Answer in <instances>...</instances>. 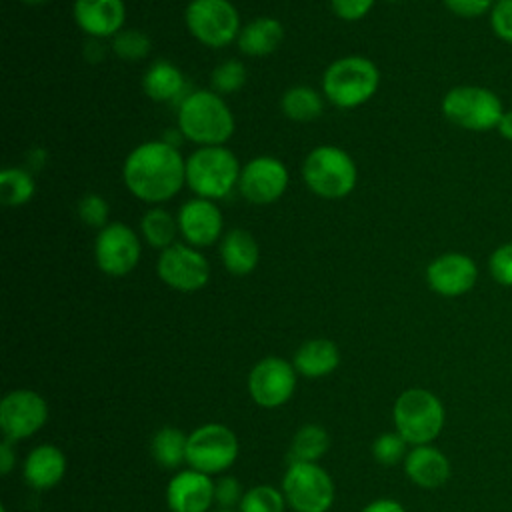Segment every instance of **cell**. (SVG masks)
Listing matches in <instances>:
<instances>
[{
	"label": "cell",
	"instance_id": "42",
	"mask_svg": "<svg viewBox=\"0 0 512 512\" xmlns=\"http://www.w3.org/2000/svg\"><path fill=\"white\" fill-rule=\"evenodd\" d=\"M12 440H4L0 446V472L8 474L14 466V452H12Z\"/></svg>",
	"mask_w": 512,
	"mask_h": 512
},
{
	"label": "cell",
	"instance_id": "17",
	"mask_svg": "<svg viewBox=\"0 0 512 512\" xmlns=\"http://www.w3.org/2000/svg\"><path fill=\"white\" fill-rule=\"evenodd\" d=\"M424 276L432 292L444 298H456L474 288L478 266L462 252H444L426 266Z\"/></svg>",
	"mask_w": 512,
	"mask_h": 512
},
{
	"label": "cell",
	"instance_id": "38",
	"mask_svg": "<svg viewBox=\"0 0 512 512\" xmlns=\"http://www.w3.org/2000/svg\"><path fill=\"white\" fill-rule=\"evenodd\" d=\"M376 0H330L332 12L346 22L362 20L374 6Z\"/></svg>",
	"mask_w": 512,
	"mask_h": 512
},
{
	"label": "cell",
	"instance_id": "8",
	"mask_svg": "<svg viewBox=\"0 0 512 512\" xmlns=\"http://www.w3.org/2000/svg\"><path fill=\"white\" fill-rule=\"evenodd\" d=\"M184 22L194 40L208 48H224L238 40L240 14L230 0H190Z\"/></svg>",
	"mask_w": 512,
	"mask_h": 512
},
{
	"label": "cell",
	"instance_id": "44",
	"mask_svg": "<svg viewBox=\"0 0 512 512\" xmlns=\"http://www.w3.org/2000/svg\"><path fill=\"white\" fill-rule=\"evenodd\" d=\"M24 4H28V6H40V4H44V2H48V0H22Z\"/></svg>",
	"mask_w": 512,
	"mask_h": 512
},
{
	"label": "cell",
	"instance_id": "43",
	"mask_svg": "<svg viewBox=\"0 0 512 512\" xmlns=\"http://www.w3.org/2000/svg\"><path fill=\"white\" fill-rule=\"evenodd\" d=\"M496 130L500 132V136H502L504 140H510V142H512V110H504V114H502V118H500Z\"/></svg>",
	"mask_w": 512,
	"mask_h": 512
},
{
	"label": "cell",
	"instance_id": "20",
	"mask_svg": "<svg viewBox=\"0 0 512 512\" xmlns=\"http://www.w3.org/2000/svg\"><path fill=\"white\" fill-rule=\"evenodd\" d=\"M406 476L420 488L444 486L450 478V460L446 454L430 444L414 446L404 458Z\"/></svg>",
	"mask_w": 512,
	"mask_h": 512
},
{
	"label": "cell",
	"instance_id": "19",
	"mask_svg": "<svg viewBox=\"0 0 512 512\" xmlns=\"http://www.w3.org/2000/svg\"><path fill=\"white\" fill-rule=\"evenodd\" d=\"M166 502L172 512H208L214 502V482L194 468L182 470L170 478Z\"/></svg>",
	"mask_w": 512,
	"mask_h": 512
},
{
	"label": "cell",
	"instance_id": "14",
	"mask_svg": "<svg viewBox=\"0 0 512 512\" xmlns=\"http://www.w3.org/2000/svg\"><path fill=\"white\" fill-rule=\"evenodd\" d=\"M296 388V370L284 358H262L248 374V392L262 408H278L290 400Z\"/></svg>",
	"mask_w": 512,
	"mask_h": 512
},
{
	"label": "cell",
	"instance_id": "35",
	"mask_svg": "<svg viewBox=\"0 0 512 512\" xmlns=\"http://www.w3.org/2000/svg\"><path fill=\"white\" fill-rule=\"evenodd\" d=\"M78 216L80 220L86 224V226H92V228H98L102 230L108 222V216H110V206L106 202L104 196L100 194H86L80 198L78 202Z\"/></svg>",
	"mask_w": 512,
	"mask_h": 512
},
{
	"label": "cell",
	"instance_id": "29",
	"mask_svg": "<svg viewBox=\"0 0 512 512\" xmlns=\"http://www.w3.org/2000/svg\"><path fill=\"white\" fill-rule=\"evenodd\" d=\"M36 182L26 168L8 166L0 172V200L4 206H24L32 200Z\"/></svg>",
	"mask_w": 512,
	"mask_h": 512
},
{
	"label": "cell",
	"instance_id": "32",
	"mask_svg": "<svg viewBox=\"0 0 512 512\" xmlns=\"http://www.w3.org/2000/svg\"><path fill=\"white\" fill-rule=\"evenodd\" d=\"M284 506L286 498L280 490L268 484H260L244 492L238 504V512H284Z\"/></svg>",
	"mask_w": 512,
	"mask_h": 512
},
{
	"label": "cell",
	"instance_id": "22",
	"mask_svg": "<svg viewBox=\"0 0 512 512\" xmlns=\"http://www.w3.org/2000/svg\"><path fill=\"white\" fill-rule=\"evenodd\" d=\"M66 472V456L54 444L36 446L24 460V480L36 490H48L56 486Z\"/></svg>",
	"mask_w": 512,
	"mask_h": 512
},
{
	"label": "cell",
	"instance_id": "46",
	"mask_svg": "<svg viewBox=\"0 0 512 512\" xmlns=\"http://www.w3.org/2000/svg\"><path fill=\"white\" fill-rule=\"evenodd\" d=\"M386 2H404V0H386Z\"/></svg>",
	"mask_w": 512,
	"mask_h": 512
},
{
	"label": "cell",
	"instance_id": "11",
	"mask_svg": "<svg viewBox=\"0 0 512 512\" xmlns=\"http://www.w3.org/2000/svg\"><path fill=\"white\" fill-rule=\"evenodd\" d=\"M142 256V240L124 222H110L98 230L94 240L96 266L112 278L130 274Z\"/></svg>",
	"mask_w": 512,
	"mask_h": 512
},
{
	"label": "cell",
	"instance_id": "26",
	"mask_svg": "<svg viewBox=\"0 0 512 512\" xmlns=\"http://www.w3.org/2000/svg\"><path fill=\"white\" fill-rule=\"evenodd\" d=\"M178 234V218L162 206L148 208L140 218V236L150 248L162 252L176 244Z\"/></svg>",
	"mask_w": 512,
	"mask_h": 512
},
{
	"label": "cell",
	"instance_id": "10",
	"mask_svg": "<svg viewBox=\"0 0 512 512\" xmlns=\"http://www.w3.org/2000/svg\"><path fill=\"white\" fill-rule=\"evenodd\" d=\"M238 458V438L224 424H204L198 426L188 436L186 462L190 468L204 474L224 472Z\"/></svg>",
	"mask_w": 512,
	"mask_h": 512
},
{
	"label": "cell",
	"instance_id": "7",
	"mask_svg": "<svg viewBox=\"0 0 512 512\" xmlns=\"http://www.w3.org/2000/svg\"><path fill=\"white\" fill-rule=\"evenodd\" d=\"M440 108L448 122L472 132L496 128L504 114L502 100L496 92L472 84L450 88L444 94Z\"/></svg>",
	"mask_w": 512,
	"mask_h": 512
},
{
	"label": "cell",
	"instance_id": "30",
	"mask_svg": "<svg viewBox=\"0 0 512 512\" xmlns=\"http://www.w3.org/2000/svg\"><path fill=\"white\" fill-rule=\"evenodd\" d=\"M330 438L322 426L306 424L292 440V462H316L326 454Z\"/></svg>",
	"mask_w": 512,
	"mask_h": 512
},
{
	"label": "cell",
	"instance_id": "2",
	"mask_svg": "<svg viewBox=\"0 0 512 512\" xmlns=\"http://www.w3.org/2000/svg\"><path fill=\"white\" fill-rule=\"evenodd\" d=\"M176 124L182 138L200 146H224L234 134V114L214 90H192L176 108Z\"/></svg>",
	"mask_w": 512,
	"mask_h": 512
},
{
	"label": "cell",
	"instance_id": "23",
	"mask_svg": "<svg viewBox=\"0 0 512 512\" xmlns=\"http://www.w3.org/2000/svg\"><path fill=\"white\" fill-rule=\"evenodd\" d=\"M284 40V26L272 16H258L242 26L236 46L244 56L264 58L276 52Z\"/></svg>",
	"mask_w": 512,
	"mask_h": 512
},
{
	"label": "cell",
	"instance_id": "1",
	"mask_svg": "<svg viewBox=\"0 0 512 512\" xmlns=\"http://www.w3.org/2000/svg\"><path fill=\"white\" fill-rule=\"evenodd\" d=\"M126 190L150 204L162 206L186 186V160L170 142L148 140L132 148L122 164Z\"/></svg>",
	"mask_w": 512,
	"mask_h": 512
},
{
	"label": "cell",
	"instance_id": "39",
	"mask_svg": "<svg viewBox=\"0 0 512 512\" xmlns=\"http://www.w3.org/2000/svg\"><path fill=\"white\" fill-rule=\"evenodd\" d=\"M242 496V486L234 476H222L214 484V502H218L226 510H230L234 504H240Z\"/></svg>",
	"mask_w": 512,
	"mask_h": 512
},
{
	"label": "cell",
	"instance_id": "6",
	"mask_svg": "<svg viewBox=\"0 0 512 512\" xmlns=\"http://www.w3.org/2000/svg\"><path fill=\"white\" fill-rule=\"evenodd\" d=\"M396 432L412 446L430 444L444 428L446 410L442 400L426 388L404 390L392 408Z\"/></svg>",
	"mask_w": 512,
	"mask_h": 512
},
{
	"label": "cell",
	"instance_id": "41",
	"mask_svg": "<svg viewBox=\"0 0 512 512\" xmlns=\"http://www.w3.org/2000/svg\"><path fill=\"white\" fill-rule=\"evenodd\" d=\"M360 512H406L404 506L396 500H390V498H380V500H374L370 504H366Z\"/></svg>",
	"mask_w": 512,
	"mask_h": 512
},
{
	"label": "cell",
	"instance_id": "3",
	"mask_svg": "<svg viewBox=\"0 0 512 512\" xmlns=\"http://www.w3.org/2000/svg\"><path fill=\"white\" fill-rule=\"evenodd\" d=\"M380 86L378 66L360 54H348L328 64L322 74L324 98L342 110L366 104Z\"/></svg>",
	"mask_w": 512,
	"mask_h": 512
},
{
	"label": "cell",
	"instance_id": "31",
	"mask_svg": "<svg viewBox=\"0 0 512 512\" xmlns=\"http://www.w3.org/2000/svg\"><path fill=\"white\" fill-rule=\"evenodd\" d=\"M110 48L116 54V58H120L124 62H138L150 54L152 42L146 32H142L138 28L124 26L118 34L112 36Z\"/></svg>",
	"mask_w": 512,
	"mask_h": 512
},
{
	"label": "cell",
	"instance_id": "12",
	"mask_svg": "<svg viewBox=\"0 0 512 512\" xmlns=\"http://www.w3.org/2000/svg\"><path fill=\"white\" fill-rule=\"evenodd\" d=\"M158 278L178 292H196L210 280V264L202 250L176 242L162 250L156 260Z\"/></svg>",
	"mask_w": 512,
	"mask_h": 512
},
{
	"label": "cell",
	"instance_id": "25",
	"mask_svg": "<svg viewBox=\"0 0 512 512\" xmlns=\"http://www.w3.org/2000/svg\"><path fill=\"white\" fill-rule=\"evenodd\" d=\"M340 364V350L328 338L306 340L296 352L292 366L306 378H320L334 372Z\"/></svg>",
	"mask_w": 512,
	"mask_h": 512
},
{
	"label": "cell",
	"instance_id": "27",
	"mask_svg": "<svg viewBox=\"0 0 512 512\" xmlns=\"http://www.w3.org/2000/svg\"><path fill=\"white\" fill-rule=\"evenodd\" d=\"M324 94L306 84L288 88L280 98L282 114L292 122H312L324 112Z\"/></svg>",
	"mask_w": 512,
	"mask_h": 512
},
{
	"label": "cell",
	"instance_id": "16",
	"mask_svg": "<svg viewBox=\"0 0 512 512\" xmlns=\"http://www.w3.org/2000/svg\"><path fill=\"white\" fill-rule=\"evenodd\" d=\"M176 218L184 242L198 250L220 242L224 236L222 210L214 200L194 196L180 206Z\"/></svg>",
	"mask_w": 512,
	"mask_h": 512
},
{
	"label": "cell",
	"instance_id": "9",
	"mask_svg": "<svg viewBox=\"0 0 512 512\" xmlns=\"http://www.w3.org/2000/svg\"><path fill=\"white\" fill-rule=\"evenodd\" d=\"M282 494L296 512H326L334 502V484L316 462H290Z\"/></svg>",
	"mask_w": 512,
	"mask_h": 512
},
{
	"label": "cell",
	"instance_id": "13",
	"mask_svg": "<svg viewBox=\"0 0 512 512\" xmlns=\"http://www.w3.org/2000/svg\"><path fill=\"white\" fill-rule=\"evenodd\" d=\"M288 182L290 174L282 160L274 156H256L242 166L238 190L246 202L268 206L284 196Z\"/></svg>",
	"mask_w": 512,
	"mask_h": 512
},
{
	"label": "cell",
	"instance_id": "45",
	"mask_svg": "<svg viewBox=\"0 0 512 512\" xmlns=\"http://www.w3.org/2000/svg\"><path fill=\"white\" fill-rule=\"evenodd\" d=\"M216 512H232V510H226V508H222V510H216Z\"/></svg>",
	"mask_w": 512,
	"mask_h": 512
},
{
	"label": "cell",
	"instance_id": "18",
	"mask_svg": "<svg viewBox=\"0 0 512 512\" xmlns=\"http://www.w3.org/2000/svg\"><path fill=\"white\" fill-rule=\"evenodd\" d=\"M76 26L90 38H112L126 24L124 0H74Z\"/></svg>",
	"mask_w": 512,
	"mask_h": 512
},
{
	"label": "cell",
	"instance_id": "24",
	"mask_svg": "<svg viewBox=\"0 0 512 512\" xmlns=\"http://www.w3.org/2000/svg\"><path fill=\"white\" fill-rule=\"evenodd\" d=\"M184 88V72L164 58L154 60L142 76V90L154 102H180Z\"/></svg>",
	"mask_w": 512,
	"mask_h": 512
},
{
	"label": "cell",
	"instance_id": "5",
	"mask_svg": "<svg viewBox=\"0 0 512 512\" xmlns=\"http://www.w3.org/2000/svg\"><path fill=\"white\" fill-rule=\"evenodd\" d=\"M304 184L324 200L346 198L358 180L354 158L340 146L322 144L312 148L302 162Z\"/></svg>",
	"mask_w": 512,
	"mask_h": 512
},
{
	"label": "cell",
	"instance_id": "40",
	"mask_svg": "<svg viewBox=\"0 0 512 512\" xmlns=\"http://www.w3.org/2000/svg\"><path fill=\"white\" fill-rule=\"evenodd\" d=\"M448 12L460 18H478L492 10L494 0H442Z\"/></svg>",
	"mask_w": 512,
	"mask_h": 512
},
{
	"label": "cell",
	"instance_id": "37",
	"mask_svg": "<svg viewBox=\"0 0 512 512\" xmlns=\"http://www.w3.org/2000/svg\"><path fill=\"white\" fill-rule=\"evenodd\" d=\"M492 32L506 44H512V0H498L490 10Z\"/></svg>",
	"mask_w": 512,
	"mask_h": 512
},
{
	"label": "cell",
	"instance_id": "21",
	"mask_svg": "<svg viewBox=\"0 0 512 512\" xmlns=\"http://www.w3.org/2000/svg\"><path fill=\"white\" fill-rule=\"evenodd\" d=\"M218 254L222 266L234 276H246L254 272L260 260V246L252 232L244 228L228 230L218 242Z\"/></svg>",
	"mask_w": 512,
	"mask_h": 512
},
{
	"label": "cell",
	"instance_id": "28",
	"mask_svg": "<svg viewBox=\"0 0 512 512\" xmlns=\"http://www.w3.org/2000/svg\"><path fill=\"white\" fill-rule=\"evenodd\" d=\"M188 436L174 426L160 428L150 442V452L154 460L164 468H176L186 460Z\"/></svg>",
	"mask_w": 512,
	"mask_h": 512
},
{
	"label": "cell",
	"instance_id": "4",
	"mask_svg": "<svg viewBox=\"0 0 512 512\" xmlns=\"http://www.w3.org/2000/svg\"><path fill=\"white\" fill-rule=\"evenodd\" d=\"M242 166L226 146H200L186 158V186L198 198L222 200L238 188Z\"/></svg>",
	"mask_w": 512,
	"mask_h": 512
},
{
	"label": "cell",
	"instance_id": "34",
	"mask_svg": "<svg viewBox=\"0 0 512 512\" xmlns=\"http://www.w3.org/2000/svg\"><path fill=\"white\" fill-rule=\"evenodd\" d=\"M406 440L398 432H384L372 444V454L378 464L394 466L402 458H406Z\"/></svg>",
	"mask_w": 512,
	"mask_h": 512
},
{
	"label": "cell",
	"instance_id": "15",
	"mask_svg": "<svg viewBox=\"0 0 512 512\" xmlns=\"http://www.w3.org/2000/svg\"><path fill=\"white\" fill-rule=\"evenodd\" d=\"M48 420L44 398L32 390H12L0 402V428L6 440H24Z\"/></svg>",
	"mask_w": 512,
	"mask_h": 512
},
{
	"label": "cell",
	"instance_id": "36",
	"mask_svg": "<svg viewBox=\"0 0 512 512\" xmlns=\"http://www.w3.org/2000/svg\"><path fill=\"white\" fill-rule=\"evenodd\" d=\"M488 270L500 286H512V242L494 248L488 258Z\"/></svg>",
	"mask_w": 512,
	"mask_h": 512
},
{
	"label": "cell",
	"instance_id": "33",
	"mask_svg": "<svg viewBox=\"0 0 512 512\" xmlns=\"http://www.w3.org/2000/svg\"><path fill=\"white\" fill-rule=\"evenodd\" d=\"M212 90L218 92L220 96L234 94L244 88L246 84V66L240 60H224L212 70Z\"/></svg>",
	"mask_w": 512,
	"mask_h": 512
}]
</instances>
